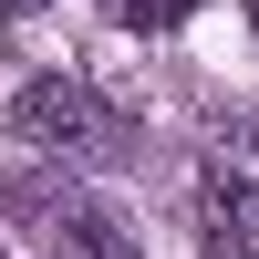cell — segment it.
Returning a JSON list of instances; mask_svg holds the SVG:
<instances>
[{
  "label": "cell",
  "mask_w": 259,
  "mask_h": 259,
  "mask_svg": "<svg viewBox=\"0 0 259 259\" xmlns=\"http://www.w3.org/2000/svg\"><path fill=\"white\" fill-rule=\"evenodd\" d=\"M21 207H31L41 228H52L73 259H135V239H124V218L104 197H83V187H21Z\"/></svg>",
  "instance_id": "7a4b0ae2"
},
{
  "label": "cell",
  "mask_w": 259,
  "mask_h": 259,
  "mask_svg": "<svg viewBox=\"0 0 259 259\" xmlns=\"http://www.w3.org/2000/svg\"><path fill=\"white\" fill-rule=\"evenodd\" d=\"M207 259H249V228H228V218H207Z\"/></svg>",
  "instance_id": "5b68a950"
},
{
  "label": "cell",
  "mask_w": 259,
  "mask_h": 259,
  "mask_svg": "<svg viewBox=\"0 0 259 259\" xmlns=\"http://www.w3.org/2000/svg\"><path fill=\"white\" fill-rule=\"evenodd\" d=\"M249 11H259V0H249Z\"/></svg>",
  "instance_id": "52a82bcc"
},
{
  "label": "cell",
  "mask_w": 259,
  "mask_h": 259,
  "mask_svg": "<svg viewBox=\"0 0 259 259\" xmlns=\"http://www.w3.org/2000/svg\"><path fill=\"white\" fill-rule=\"evenodd\" d=\"M21 145H41V156H114V114H104L94 94H83L73 73H41L21 83Z\"/></svg>",
  "instance_id": "6da1fadb"
},
{
  "label": "cell",
  "mask_w": 259,
  "mask_h": 259,
  "mask_svg": "<svg viewBox=\"0 0 259 259\" xmlns=\"http://www.w3.org/2000/svg\"><path fill=\"white\" fill-rule=\"evenodd\" d=\"M207 207L259 239V124H218L207 135Z\"/></svg>",
  "instance_id": "3957f363"
},
{
  "label": "cell",
  "mask_w": 259,
  "mask_h": 259,
  "mask_svg": "<svg viewBox=\"0 0 259 259\" xmlns=\"http://www.w3.org/2000/svg\"><path fill=\"white\" fill-rule=\"evenodd\" d=\"M0 11H41V0H0Z\"/></svg>",
  "instance_id": "8992f818"
},
{
  "label": "cell",
  "mask_w": 259,
  "mask_h": 259,
  "mask_svg": "<svg viewBox=\"0 0 259 259\" xmlns=\"http://www.w3.org/2000/svg\"><path fill=\"white\" fill-rule=\"evenodd\" d=\"M187 11H197V0H124V21H135V31H145V21H187Z\"/></svg>",
  "instance_id": "277c9868"
}]
</instances>
